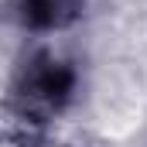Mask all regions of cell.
Wrapping results in <instances>:
<instances>
[{"label": "cell", "instance_id": "1", "mask_svg": "<svg viewBox=\"0 0 147 147\" xmlns=\"http://www.w3.org/2000/svg\"><path fill=\"white\" fill-rule=\"evenodd\" d=\"M72 89L75 72L65 62H58L55 55H38L17 89V99L28 116H51L72 99Z\"/></svg>", "mask_w": 147, "mask_h": 147}, {"label": "cell", "instance_id": "2", "mask_svg": "<svg viewBox=\"0 0 147 147\" xmlns=\"http://www.w3.org/2000/svg\"><path fill=\"white\" fill-rule=\"evenodd\" d=\"M86 0H21L17 17L28 31H62L82 14Z\"/></svg>", "mask_w": 147, "mask_h": 147}]
</instances>
